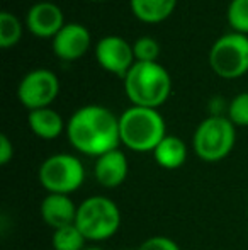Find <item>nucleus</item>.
Masks as SVG:
<instances>
[{
  "label": "nucleus",
  "instance_id": "obj_4",
  "mask_svg": "<svg viewBox=\"0 0 248 250\" xmlns=\"http://www.w3.org/2000/svg\"><path fill=\"white\" fill-rule=\"evenodd\" d=\"M75 225L87 240L102 242L119 230L121 211L113 199L94 196L78 206Z\"/></svg>",
  "mask_w": 248,
  "mask_h": 250
},
{
  "label": "nucleus",
  "instance_id": "obj_12",
  "mask_svg": "<svg viewBox=\"0 0 248 250\" xmlns=\"http://www.w3.org/2000/svg\"><path fill=\"white\" fill-rule=\"evenodd\" d=\"M94 175L102 188H117L128 177V158L119 148L107 151V153L97 157Z\"/></svg>",
  "mask_w": 248,
  "mask_h": 250
},
{
  "label": "nucleus",
  "instance_id": "obj_26",
  "mask_svg": "<svg viewBox=\"0 0 248 250\" xmlns=\"http://www.w3.org/2000/svg\"><path fill=\"white\" fill-rule=\"evenodd\" d=\"M128 250H129V249H128Z\"/></svg>",
  "mask_w": 248,
  "mask_h": 250
},
{
  "label": "nucleus",
  "instance_id": "obj_6",
  "mask_svg": "<svg viewBox=\"0 0 248 250\" xmlns=\"http://www.w3.org/2000/svg\"><path fill=\"white\" fill-rule=\"evenodd\" d=\"M39 182L50 194H66L83 184L85 170L82 162L68 153L48 157L39 167Z\"/></svg>",
  "mask_w": 248,
  "mask_h": 250
},
{
  "label": "nucleus",
  "instance_id": "obj_16",
  "mask_svg": "<svg viewBox=\"0 0 248 250\" xmlns=\"http://www.w3.org/2000/svg\"><path fill=\"white\" fill-rule=\"evenodd\" d=\"M129 5L136 19L156 24L165 21L173 12L177 0H129Z\"/></svg>",
  "mask_w": 248,
  "mask_h": 250
},
{
  "label": "nucleus",
  "instance_id": "obj_7",
  "mask_svg": "<svg viewBox=\"0 0 248 250\" xmlns=\"http://www.w3.org/2000/svg\"><path fill=\"white\" fill-rule=\"evenodd\" d=\"M209 65L223 79H238L248 72L247 34L228 33L218 38L209 51Z\"/></svg>",
  "mask_w": 248,
  "mask_h": 250
},
{
  "label": "nucleus",
  "instance_id": "obj_8",
  "mask_svg": "<svg viewBox=\"0 0 248 250\" xmlns=\"http://www.w3.org/2000/svg\"><path fill=\"white\" fill-rule=\"evenodd\" d=\"M60 82L51 70L38 68L22 77L17 89L20 104L29 111L50 107V104L58 97Z\"/></svg>",
  "mask_w": 248,
  "mask_h": 250
},
{
  "label": "nucleus",
  "instance_id": "obj_20",
  "mask_svg": "<svg viewBox=\"0 0 248 250\" xmlns=\"http://www.w3.org/2000/svg\"><path fill=\"white\" fill-rule=\"evenodd\" d=\"M133 53H134L136 62L153 63L160 56V44L155 38L141 36L133 43Z\"/></svg>",
  "mask_w": 248,
  "mask_h": 250
},
{
  "label": "nucleus",
  "instance_id": "obj_11",
  "mask_svg": "<svg viewBox=\"0 0 248 250\" xmlns=\"http://www.w3.org/2000/svg\"><path fill=\"white\" fill-rule=\"evenodd\" d=\"M27 29L38 38H55L65 26L63 12L57 3L38 2L27 10L26 16Z\"/></svg>",
  "mask_w": 248,
  "mask_h": 250
},
{
  "label": "nucleus",
  "instance_id": "obj_17",
  "mask_svg": "<svg viewBox=\"0 0 248 250\" xmlns=\"http://www.w3.org/2000/svg\"><path fill=\"white\" fill-rule=\"evenodd\" d=\"M87 238L82 235L75 223L55 230L53 247L55 250H83Z\"/></svg>",
  "mask_w": 248,
  "mask_h": 250
},
{
  "label": "nucleus",
  "instance_id": "obj_19",
  "mask_svg": "<svg viewBox=\"0 0 248 250\" xmlns=\"http://www.w3.org/2000/svg\"><path fill=\"white\" fill-rule=\"evenodd\" d=\"M226 19L233 33L248 34V0H231L226 10Z\"/></svg>",
  "mask_w": 248,
  "mask_h": 250
},
{
  "label": "nucleus",
  "instance_id": "obj_9",
  "mask_svg": "<svg viewBox=\"0 0 248 250\" xmlns=\"http://www.w3.org/2000/svg\"><path fill=\"white\" fill-rule=\"evenodd\" d=\"M95 58L106 72L124 79L131 66L136 63L133 44L121 36H104L95 46Z\"/></svg>",
  "mask_w": 248,
  "mask_h": 250
},
{
  "label": "nucleus",
  "instance_id": "obj_23",
  "mask_svg": "<svg viewBox=\"0 0 248 250\" xmlns=\"http://www.w3.org/2000/svg\"><path fill=\"white\" fill-rule=\"evenodd\" d=\"M14 157V146L7 135H0V164L7 165Z\"/></svg>",
  "mask_w": 248,
  "mask_h": 250
},
{
  "label": "nucleus",
  "instance_id": "obj_21",
  "mask_svg": "<svg viewBox=\"0 0 248 250\" xmlns=\"http://www.w3.org/2000/svg\"><path fill=\"white\" fill-rule=\"evenodd\" d=\"M228 119L235 126H248V92L233 97L228 104Z\"/></svg>",
  "mask_w": 248,
  "mask_h": 250
},
{
  "label": "nucleus",
  "instance_id": "obj_1",
  "mask_svg": "<svg viewBox=\"0 0 248 250\" xmlns=\"http://www.w3.org/2000/svg\"><path fill=\"white\" fill-rule=\"evenodd\" d=\"M66 135L73 148L97 158L119 146V118L104 105H83L72 114Z\"/></svg>",
  "mask_w": 248,
  "mask_h": 250
},
{
  "label": "nucleus",
  "instance_id": "obj_24",
  "mask_svg": "<svg viewBox=\"0 0 248 250\" xmlns=\"http://www.w3.org/2000/svg\"><path fill=\"white\" fill-rule=\"evenodd\" d=\"M83 250H104V249H100V247H85Z\"/></svg>",
  "mask_w": 248,
  "mask_h": 250
},
{
  "label": "nucleus",
  "instance_id": "obj_10",
  "mask_svg": "<svg viewBox=\"0 0 248 250\" xmlns=\"http://www.w3.org/2000/svg\"><path fill=\"white\" fill-rule=\"evenodd\" d=\"M53 53L63 62H75L82 58L90 48V33L78 22H65L53 38Z\"/></svg>",
  "mask_w": 248,
  "mask_h": 250
},
{
  "label": "nucleus",
  "instance_id": "obj_5",
  "mask_svg": "<svg viewBox=\"0 0 248 250\" xmlns=\"http://www.w3.org/2000/svg\"><path fill=\"white\" fill-rule=\"evenodd\" d=\"M235 125L226 116H209L194 133V151L204 162H219L235 146Z\"/></svg>",
  "mask_w": 248,
  "mask_h": 250
},
{
  "label": "nucleus",
  "instance_id": "obj_22",
  "mask_svg": "<svg viewBox=\"0 0 248 250\" xmlns=\"http://www.w3.org/2000/svg\"><path fill=\"white\" fill-rule=\"evenodd\" d=\"M136 250H180V247L172 238L156 235V237H150L148 240H145Z\"/></svg>",
  "mask_w": 248,
  "mask_h": 250
},
{
  "label": "nucleus",
  "instance_id": "obj_18",
  "mask_svg": "<svg viewBox=\"0 0 248 250\" xmlns=\"http://www.w3.org/2000/svg\"><path fill=\"white\" fill-rule=\"evenodd\" d=\"M22 36V24L9 10L0 12V46L10 48L19 43Z\"/></svg>",
  "mask_w": 248,
  "mask_h": 250
},
{
  "label": "nucleus",
  "instance_id": "obj_2",
  "mask_svg": "<svg viewBox=\"0 0 248 250\" xmlns=\"http://www.w3.org/2000/svg\"><path fill=\"white\" fill-rule=\"evenodd\" d=\"M123 80L128 99L139 107L156 109L169 99L172 90L169 72L158 62H136Z\"/></svg>",
  "mask_w": 248,
  "mask_h": 250
},
{
  "label": "nucleus",
  "instance_id": "obj_25",
  "mask_svg": "<svg viewBox=\"0 0 248 250\" xmlns=\"http://www.w3.org/2000/svg\"><path fill=\"white\" fill-rule=\"evenodd\" d=\"M92 2H104V0H92Z\"/></svg>",
  "mask_w": 248,
  "mask_h": 250
},
{
  "label": "nucleus",
  "instance_id": "obj_15",
  "mask_svg": "<svg viewBox=\"0 0 248 250\" xmlns=\"http://www.w3.org/2000/svg\"><path fill=\"white\" fill-rule=\"evenodd\" d=\"M153 157H155V162L162 168L175 170V168H180L186 164L187 145L179 136L167 135L165 138L156 145V148L153 150Z\"/></svg>",
  "mask_w": 248,
  "mask_h": 250
},
{
  "label": "nucleus",
  "instance_id": "obj_14",
  "mask_svg": "<svg viewBox=\"0 0 248 250\" xmlns=\"http://www.w3.org/2000/svg\"><path fill=\"white\" fill-rule=\"evenodd\" d=\"M27 123H29L31 131L41 140H55V138H58L63 133V129H65L63 118L51 107L29 111Z\"/></svg>",
  "mask_w": 248,
  "mask_h": 250
},
{
  "label": "nucleus",
  "instance_id": "obj_3",
  "mask_svg": "<svg viewBox=\"0 0 248 250\" xmlns=\"http://www.w3.org/2000/svg\"><path fill=\"white\" fill-rule=\"evenodd\" d=\"M121 143L134 151H153L167 136L165 121L156 109L133 107L119 116Z\"/></svg>",
  "mask_w": 248,
  "mask_h": 250
},
{
  "label": "nucleus",
  "instance_id": "obj_13",
  "mask_svg": "<svg viewBox=\"0 0 248 250\" xmlns=\"http://www.w3.org/2000/svg\"><path fill=\"white\" fill-rule=\"evenodd\" d=\"M76 209L78 206H75L66 194H48L41 203V216L53 230L75 223Z\"/></svg>",
  "mask_w": 248,
  "mask_h": 250
}]
</instances>
